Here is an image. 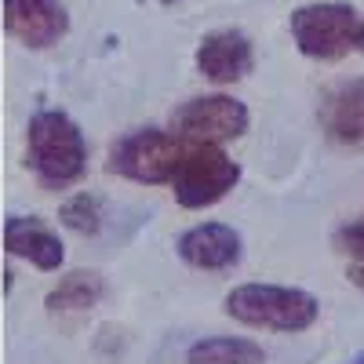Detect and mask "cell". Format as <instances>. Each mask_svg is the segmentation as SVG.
I'll return each instance as SVG.
<instances>
[{"mask_svg": "<svg viewBox=\"0 0 364 364\" xmlns=\"http://www.w3.org/2000/svg\"><path fill=\"white\" fill-rule=\"evenodd\" d=\"M102 295H106V281L99 269H70L48 291L44 306L48 314H84L91 306H99Z\"/></svg>", "mask_w": 364, "mask_h": 364, "instance_id": "obj_12", "label": "cell"}, {"mask_svg": "<svg viewBox=\"0 0 364 364\" xmlns=\"http://www.w3.org/2000/svg\"><path fill=\"white\" fill-rule=\"evenodd\" d=\"M248 124H252L248 106L240 99H233V95H226V91H211V95L186 99L168 117V128L182 142H211V146L237 142L248 132Z\"/></svg>", "mask_w": 364, "mask_h": 364, "instance_id": "obj_6", "label": "cell"}, {"mask_svg": "<svg viewBox=\"0 0 364 364\" xmlns=\"http://www.w3.org/2000/svg\"><path fill=\"white\" fill-rule=\"evenodd\" d=\"M223 310L230 321L245 324V328H259V331H281V336H295L317 324L321 317V302L302 291V288H288V284H237L226 291Z\"/></svg>", "mask_w": 364, "mask_h": 364, "instance_id": "obj_2", "label": "cell"}, {"mask_svg": "<svg viewBox=\"0 0 364 364\" xmlns=\"http://www.w3.org/2000/svg\"><path fill=\"white\" fill-rule=\"evenodd\" d=\"M182 149L186 142L171 128H135L109 146L106 171L139 186H168L182 161Z\"/></svg>", "mask_w": 364, "mask_h": 364, "instance_id": "obj_4", "label": "cell"}, {"mask_svg": "<svg viewBox=\"0 0 364 364\" xmlns=\"http://www.w3.org/2000/svg\"><path fill=\"white\" fill-rule=\"evenodd\" d=\"M4 29L29 51H48L70 33L63 0H4Z\"/></svg>", "mask_w": 364, "mask_h": 364, "instance_id": "obj_8", "label": "cell"}, {"mask_svg": "<svg viewBox=\"0 0 364 364\" xmlns=\"http://www.w3.org/2000/svg\"><path fill=\"white\" fill-rule=\"evenodd\" d=\"M331 245H336V252L343 255H364V219H353L346 226H339L336 233H331Z\"/></svg>", "mask_w": 364, "mask_h": 364, "instance_id": "obj_15", "label": "cell"}, {"mask_svg": "<svg viewBox=\"0 0 364 364\" xmlns=\"http://www.w3.org/2000/svg\"><path fill=\"white\" fill-rule=\"evenodd\" d=\"M175 252L193 269L223 273V269H233L245 259V240H240V233L226 223H197L186 233H178Z\"/></svg>", "mask_w": 364, "mask_h": 364, "instance_id": "obj_9", "label": "cell"}, {"mask_svg": "<svg viewBox=\"0 0 364 364\" xmlns=\"http://www.w3.org/2000/svg\"><path fill=\"white\" fill-rule=\"evenodd\" d=\"M240 182V164L226 154L223 146L211 142H186L182 161L171 175V197L186 211H204L211 204L226 200Z\"/></svg>", "mask_w": 364, "mask_h": 364, "instance_id": "obj_3", "label": "cell"}, {"mask_svg": "<svg viewBox=\"0 0 364 364\" xmlns=\"http://www.w3.org/2000/svg\"><path fill=\"white\" fill-rule=\"evenodd\" d=\"M360 15L350 4L328 0V4H302L291 11V41L306 58L336 63L350 48H357Z\"/></svg>", "mask_w": 364, "mask_h": 364, "instance_id": "obj_5", "label": "cell"}, {"mask_svg": "<svg viewBox=\"0 0 364 364\" xmlns=\"http://www.w3.org/2000/svg\"><path fill=\"white\" fill-rule=\"evenodd\" d=\"M197 73L211 84H237L245 80L255 66V51H252V41L245 29H233V26H223V29H211V33L200 37L197 44Z\"/></svg>", "mask_w": 364, "mask_h": 364, "instance_id": "obj_7", "label": "cell"}, {"mask_svg": "<svg viewBox=\"0 0 364 364\" xmlns=\"http://www.w3.org/2000/svg\"><path fill=\"white\" fill-rule=\"evenodd\" d=\"M357 51H364V18H360V29H357Z\"/></svg>", "mask_w": 364, "mask_h": 364, "instance_id": "obj_17", "label": "cell"}, {"mask_svg": "<svg viewBox=\"0 0 364 364\" xmlns=\"http://www.w3.org/2000/svg\"><path fill=\"white\" fill-rule=\"evenodd\" d=\"M58 223H63L70 233H77V237H95L102 230V204H99V197L87 193V190L66 197L63 208H58Z\"/></svg>", "mask_w": 364, "mask_h": 364, "instance_id": "obj_14", "label": "cell"}, {"mask_svg": "<svg viewBox=\"0 0 364 364\" xmlns=\"http://www.w3.org/2000/svg\"><path fill=\"white\" fill-rule=\"evenodd\" d=\"M321 128L339 146H364V77L336 84L321 99Z\"/></svg>", "mask_w": 364, "mask_h": 364, "instance_id": "obj_11", "label": "cell"}, {"mask_svg": "<svg viewBox=\"0 0 364 364\" xmlns=\"http://www.w3.org/2000/svg\"><path fill=\"white\" fill-rule=\"evenodd\" d=\"M26 168L41 190H70L87 175V139L63 109H41L26 124Z\"/></svg>", "mask_w": 364, "mask_h": 364, "instance_id": "obj_1", "label": "cell"}, {"mask_svg": "<svg viewBox=\"0 0 364 364\" xmlns=\"http://www.w3.org/2000/svg\"><path fill=\"white\" fill-rule=\"evenodd\" d=\"M186 364H266V350L240 336H208L186 350Z\"/></svg>", "mask_w": 364, "mask_h": 364, "instance_id": "obj_13", "label": "cell"}, {"mask_svg": "<svg viewBox=\"0 0 364 364\" xmlns=\"http://www.w3.org/2000/svg\"><path fill=\"white\" fill-rule=\"evenodd\" d=\"M4 248L11 259H22L41 273H55L66 262L63 237L37 215H11L4 223Z\"/></svg>", "mask_w": 364, "mask_h": 364, "instance_id": "obj_10", "label": "cell"}, {"mask_svg": "<svg viewBox=\"0 0 364 364\" xmlns=\"http://www.w3.org/2000/svg\"><path fill=\"white\" fill-rule=\"evenodd\" d=\"M353 364H364V353H360V357H357V360H353Z\"/></svg>", "mask_w": 364, "mask_h": 364, "instance_id": "obj_18", "label": "cell"}, {"mask_svg": "<svg viewBox=\"0 0 364 364\" xmlns=\"http://www.w3.org/2000/svg\"><path fill=\"white\" fill-rule=\"evenodd\" d=\"M346 281H350V284H357V288H364V255H357V259L350 262V269H346Z\"/></svg>", "mask_w": 364, "mask_h": 364, "instance_id": "obj_16", "label": "cell"}, {"mask_svg": "<svg viewBox=\"0 0 364 364\" xmlns=\"http://www.w3.org/2000/svg\"><path fill=\"white\" fill-rule=\"evenodd\" d=\"M164 4H178V0H164Z\"/></svg>", "mask_w": 364, "mask_h": 364, "instance_id": "obj_19", "label": "cell"}]
</instances>
